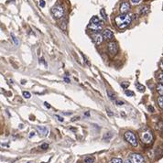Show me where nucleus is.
I'll use <instances>...</instances> for the list:
<instances>
[{
	"mask_svg": "<svg viewBox=\"0 0 163 163\" xmlns=\"http://www.w3.org/2000/svg\"><path fill=\"white\" fill-rule=\"evenodd\" d=\"M131 21H132L131 17L127 15V14H121V15H118L115 18L116 25L121 30L128 27L131 23Z\"/></svg>",
	"mask_w": 163,
	"mask_h": 163,
	"instance_id": "1",
	"label": "nucleus"
},
{
	"mask_svg": "<svg viewBox=\"0 0 163 163\" xmlns=\"http://www.w3.org/2000/svg\"><path fill=\"white\" fill-rule=\"evenodd\" d=\"M88 28L90 30H92L94 32H98L102 30L103 28V21L99 19L98 17H93L91 19V22L88 25Z\"/></svg>",
	"mask_w": 163,
	"mask_h": 163,
	"instance_id": "2",
	"label": "nucleus"
},
{
	"mask_svg": "<svg viewBox=\"0 0 163 163\" xmlns=\"http://www.w3.org/2000/svg\"><path fill=\"white\" fill-rule=\"evenodd\" d=\"M124 138H125V139H126L131 146L137 147V146L138 145L137 136H136V135H135L132 131H126V132L124 134Z\"/></svg>",
	"mask_w": 163,
	"mask_h": 163,
	"instance_id": "3",
	"label": "nucleus"
},
{
	"mask_svg": "<svg viewBox=\"0 0 163 163\" xmlns=\"http://www.w3.org/2000/svg\"><path fill=\"white\" fill-rule=\"evenodd\" d=\"M140 138H141V141H142V143H144V144H150L153 141L152 133L150 130H146V131L141 133Z\"/></svg>",
	"mask_w": 163,
	"mask_h": 163,
	"instance_id": "4",
	"label": "nucleus"
},
{
	"mask_svg": "<svg viewBox=\"0 0 163 163\" xmlns=\"http://www.w3.org/2000/svg\"><path fill=\"white\" fill-rule=\"evenodd\" d=\"M52 13L54 18L58 19L63 17V14H64V9H63L62 6H55L52 9Z\"/></svg>",
	"mask_w": 163,
	"mask_h": 163,
	"instance_id": "5",
	"label": "nucleus"
},
{
	"mask_svg": "<svg viewBox=\"0 0 163 163\" xmlns=\"http://www.w3.org/2000/svg\"><path fill=\"white\" fill-rule=\"evenodd\" d=\"M129 160L132 163H144L145 159L142 155L138 153H133L129 156Z\"/></svg>",
	"mask_w": 163,
	"mask_h": 163,
	"instance_id": "6",
	"label": "nucleus"
},
{
	"mask_svg": "<svg viewBox=\"0 0 163 163\" xmlns=\"http://www.w3.org/2000/svg\"><path fill=\"white\" fill-rule=\"evenodd\" d=\"M108 52L112 56L116 55V53L118 52V46L117 43L115 41H112L108 44Z\"/></svg>",
	"mask_w": 163,
	"mask_h": 163,
	"instance_id": "7",
	"label": "nucleus"
},
{
	"mask_svg": "<svg viewBox=\"0 0 163 163\" xmlns=\"http://www.w3.org/2000/svg\"><path fill=\"white\" fill-rule=\"evenodd\" d=\"M130 9V5L128 4V2L126 1H124L121 3V5H120V12H121V14H126L127 12L129 11Z\"/></svg>",
	"mask_w": 163,
	"mask_h": 163,
	"instance_id": "8",
	"label": "nucleus"
},
{
	"mask_svg": "<svg viewBox=\"0 0 163 163\" xmlns=\"http://www.w3.org/2000/svg\"><path fill=\"white\" fill-rule=\"evenodd\" d=\"M103 38L107 40V41H111L113 39H114V34L110 30H104L103 32Z\"/></svg>",
	"mask_w": 163,
	"mask_h": 163,
	"instance_id": "9",
	"label": "nucleus"
},
{
	"mask_svg": "<svg viewBox=\"0 0 163 163\" xmlns=\"http://www.w3.org/2000/svg\"><path fill=\"white\" fill-rule=\"evenodd\" d=\"M36 130L40 134V136H41V137H46L49 133V130L46 126H37Z\"/></svg>",
	"mask_w": 163,
	"mask_h": 163,
	"instance_id": "10",
	"label": "nucleus"
},
{
	"mask_svg": "<svg viewBox=\"0 0 163 163\" xmlns=\"http://www.w3.org/2000/svg\"><path fill=\"white\" fill-rule=\"evenodd\" d=\"M92 39H93V40H94V42L95 44H101L102 41H103V37L98 32L94 33L93 35H92Z\"/></svg>",
	"mask_w": 163,
	"mask_h": 163,
	"instance_id": "11",
	"label": "nucleus"
},
{
	"mask_svg": "<svg viewBox=\"0 0 163 163\" xmlns=\"http://www.w3.org/2000/svg\"><path fill=\"white\" fill-rule=\"evenodd\" d=\"M148 11H150V8H148L147 6H141L140 9H139L140 15H147V14L148 13Z\"/></svg>",
	"mask_w": 163,
	"mask_h": 163,
	"instance_id": "12",
	"label": "nucleus"
},
{
	"mask_svg": "<svg viewBox=\"0 0 163 163\" xmlns=\"http://www.w3.org/2000/svg\"><path fill=\"white\" fill-rule=\"evenodd\" d=\"M157 92L160 95H163V83H159L158 84L157 86Z\"/></svg>",
	"mask_w": 163,
	"mask_h": 163,
	"instance_id": "13",
	"label": "nucleus"
},
{
	"mask_svg": "<svg viewBox=\"0 0 163 163\" xmlns=\"http://www.w3.org/2000/svg\"><path fill=\"white\" fill-rule=\"evenodd\" d=\"M109 163H123V160L121 159H119V158H113Z\"/></svg>",
	"mask_w": 163,
	"mask_h": 163,
	"instance_id": "14",
	"label": "nucleus"
},
{
	"mask_svg": "<svg viewBox=\"0 0 163 163\" xmlns=\"http://www.w3.org/2000/svg\"><path fill=\"white\" fill-rule=\"evenodd\" d=\"M135 85H136L137 89H138L139 92H144V91H145V86L141 85V84H139L138 83H135Z\"/></svg>",
	"mask_w": 163,
	"mask_h": 163,
	"instance_id": "15",
	"label": "nucleus"
},
{
	"mask_svg": "<svg viewBox=\"0 0 163 163\" xmlns=\"http://www.w3.org/2000/svg\"><path fill=\"white\" fill-rule=\"evenodd\" d=\"M158 104H159V106L161 108V109H163V95H160L159 97V99H158Z\"/></svg>",
	"mask_w": 163,
	"mask_h": 163,
	"instance_id": "16",
	"label": "nucleus"
},
{
	"mask_svg": "<svg viewBox=\"0 0 163 163\" xmlns=\"http://www.w3.org/2000/svg\"><path fill=\"white\" fill-rule=\"evenodd\" d=\"M125 94H126V95H127V96H134L135 95V94H134V92H132V91H130V90H126L125 91Z\"/></svg>",
	"mask_w": 163,
	"mask_h": 163,
	"instance_id": "17",
	"label": "nucleus"
},
{
	"mask_svg": "<svg viewBox=\"0 0 163 163\" xmlns=\"http://www.w3.org/2000/svg\"><path fill=\"white\" fill-rule=\"evenodd\" d=\"M23 96L27 99H30L31 97V95H30V94L29 93V92H23Z\"/></svg>",
	"mask_w": 163,
	"mask_h": 163,
	"instance_id": "18",
	"label": "nucleus"
},
{
	"mask_svg": "<svg viewBox=\"0 0 163 163\" xmlns=\"http://www.w3.org/2000/svg\"><path fill=\"white\" fill-rule=\"evenodd\" d=\"M158 79H159V81L160 82V83H163V73L159 74V76H158Z\"/></svg>",
	"mask_w": 163,
	"mask_h": 163,
	"instance_id": "19",
	"label": "nucleus"
},
{
	"mask_svg": "<svg viewBox=\"0 0 163 163\" xmlns=\"http://www.w3.org/2000/svg\"><path fill=\"white\" fill-rule=\"evenodd\" d=\"M107 94H108V96L110 97V99H112V100H114V99H115V94L111 93V92H107Z\"/></svg>",
	"mask_w": 163,
	"mask_h": 163,
	"instance_id": "20",
	"label": "nucleus"
},
{
	"mask_svg": "<svg viewBox=\"0 0 163 163\" xmlns=\"http://www.w3.org/2000/svg\"><path fill=\"white\" fill-rule=\"evenodd\" d=\"M85 162L86 163H93L94 162V159L93 158H86L85 159Z\"/></svg>",
	"mask_w": 163,
	"mask_h": 163,
	"instance_id": "21",
	"label": "nucleus"
},
{
	"mask_svg": "<svg viewBox=\"0 0 163 163\" xmlns=\"http://www.w3.org/2000/svg\"><path fill=\"white\" fill-rule=\"evenodd\" d=\"M11 37H12V40H13V41L15 42V44H18V41L17 40V38L14 36V34H11Z\"/></svg>",
	"mask_w": 163,
	"mask_h": 163,
	"instance_id": "22",
	"label": "nucleus"
},
{
	"mask_svg": "<svg viewBox=\"0 0 163 163\" xmlns=\"http://www.w3.org/2000/svg\"><path fill=\"white\" fill-rule=\"evenodd\" d=\"M101 15H102L103 18H104V20H106V15H105V13H104V9H101Z\"/></svg>",
	"mask_w": 163,
	"mask_h": 163,
	"instance_id": "23",
	"label": "nucleus"
},
{
	"mask_svg": "<svg viewBox=\"0 0 163 163\" xmlns=\"http://www.w3.org/2000/svg\"><path fill=\"white\" fill-rule=\"evenodd\" d=\"M48 144H42L40 146V148H42V150H46V148H48Z\"/></svg>",
	"mask_w": 163,
	"mask_h": 163,
	"instance_id": "24",
	"label": "nucleus"
},
{
	"mask_svg": "<svg viewBox=\"0 0 163 163\" xmlns=\"http://www.w3.org/2000/svg\"><path fill=\"white\" fill-rule=\"evenodd\" d=\"M40 6H41V8H44L45 6V2L43 1V0H40Z\"/></svg>",
	"mask_w": 163,
	"mask_h": 163,
	"instance_id": "25",
	"label": "nucleus"
},
{
	"mask_svg": "<svg viewBox=\"0 0 163 163\" xmlns=\"http://www.w3.org/2000/svg\"><path fill=\"white\" fill-rule=\"evenodd\" d=\"M121 85H122V87H124V88H126V87H128L129 83H122V84H121Z\"/></svg>",
	"mask_w": 163,
	"mask_h": 163,
	"instance_id": "26",
	"label": "nucleus"
},
{
	"mask_svg": "<svg viewBox=\"0 0 163 163\" xmlns=\"http://www.w3.org/2000/svg\"><path fill=\"white\" fill-rule=\"evenodd\" d=\"M140 1H141V0H131L132 4H134V5H136V4H138V3H139Z\"/></svg>",
	"mask_w": 163,
	"mask_h": 163,
	"instance_id": "27",
	"label": "nucleus"
},
{
	"mask_svg": "<svg viewBox=\"0 0 163 163\" xmlns=\"http://www.w3.org/2000/svg\"><path fill=\"white\" fill-rule=\"evenodd\" d=\"M116 104H118V105H123V104H124V102H122V101H117V100H116Z\"/></svg>",
	"mask_w": 163,
	"mask_h": 163,
	"instance_id": "28",
	"label": "nucleus"
},
{
	"mask_svg": "<svg viewBox=\"0 0 163 163\" xmlns=\"http://www.w3.org/2000/svg\"><path fill=\"white\" fill-rule=\"evenodd\" d=\"M147 108H148V110H150V111H151V113H153V112L155 111V110H154V108L152 107V106H151V105H150V106H148V107H147Z\"/></svg>",
	"mask_w": 163,
	"mask_h": 163,
	"instance_id": "29",
	"label": "nucleus"
},
{
	"mask_svg": "<svg viewBox=\"0 0 163 163\" xmlns=\"http://www.w3.org/2000/svg\"><path fill=\"white\" fill-rule=\"evenodd\" d=\"M56 117H57L58 119H59V121H61V122H63V118L62 117H61V116H55Z\"/></svg>",
	"mask_w": 163,
	"mask_h": 163,
	"instance_id": "30",
	"label": "nucleus"
},
{
	"mask_svg": "<svg viewBox=\"0 0 163 163\" xmlns=\"http://www.w3.org/2000/svg\"><path fill=\"white\" fill-rule=\"evenodd\" d=\"M159 66H160V69L163 71V61H160V63H159Z\"/></svg>",
	"mask_w": 163,
	"mask_h": 163,
	"instance_id": "31",
	"label": "nucleus"
},
{
	"mask_svg": "<svg viewBox=\"0 0 163 163\" xmlns=\"http://www.w3.org/2000/svg\"><path fill=\"white\" fill-rule=\"evenodd\" d=\"M44 104H45V106H46V107H48V108H49V107H51V105H49L47 102H45L44 103Z\"/></svg>",
	"mask_w": 163,
	"mask_h": 163,
	"instance_id": "32",
	"label": "nucleus"
},
{
	"mask_svg": "<svg viewBox=\"0 0 163 163\" xmlns=\"http://www.w3.org/2000/svg\"><path fill=\"white\" fill-rule=\"evenodd\" d=\"M124 163H132L129 159H126V160H125V162Z\"/></svg>",
	"mask_w": 163,
	"mask_h": 163,
	"instance_id": "33",
	"label": "nucleus"
},
{
	"mask_svg": "<svg viewBox=\"0 0 163 163\" xmlns=\"http://www.w3.org/2000/svg\"><path fill=\"white\" fill-rule=\"evenodd\" d=\"M64 80H65V82H67V83H70V80H69V79H67V78H64Z\"/></svg>",
	"mask_w": 163,
	"mask_h": 163,
	"instance_id": "34",
	"label": "nucleus"
}]
</instances>
